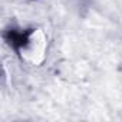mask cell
<instances>
[{"instance_id":"obj_1","label":"cell","mask_w":122,"mask_h":122,"mask_svg":"<svg viewBox=\"0 0 122 122\" xmlns=\"http://www.w3.org/2000/svg\"><path fill=\"white\" fill-rule=\"evenodd\" d=\"M35 30L33 29H16V27H10L3 33L5 40L7 42V45L10 47H13L15 52L20 53L23 49H26L30 42H32V36H33Z\"/></svg>"},{"instance_id":"obj_2","label":"cell","mask_w":122,"mask_h":122,"mask_svg":"<svg viewBox=\"0 0 122 122\" xmlns=\"http://www.w3.org/2000/svg\"><path fill=\"white\" fill-rule=\"evenodd\" d=\"M86 2H89V0H79V3H82V5H83V3H86Z\"/></svg>"}]
</instances>
